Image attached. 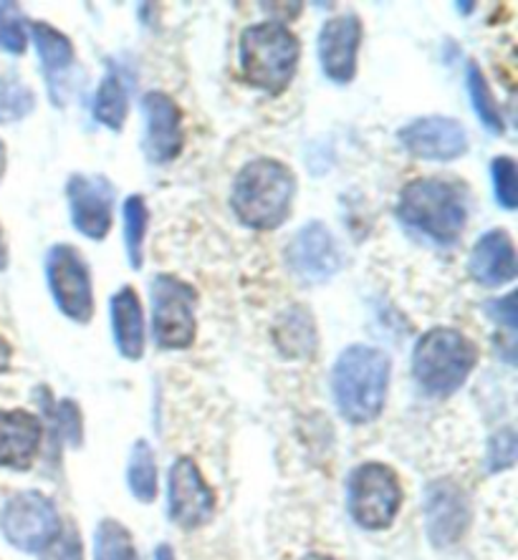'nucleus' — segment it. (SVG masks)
I'll return each mask as SVG.
<instances>
[{"label": "nucleus", "instance_id": "1", "mask_svg": "<svg viewBox=\"0 0 518 560\" xmlns=\"http://www.w3.org/2000/svg\"><path fill=\"white\" fill-rule=\"evenodd\" d=\"M296 189L299 183L289 164L274 156H256L238 170L230 208L241 225L268 233L291 218Z\"/></svg>", "mask_w": 518, "mask_h": 560}, {"label": "nucleus", "instance_id": "2", "mask_svg": "<svg viewBox=\"0 0 518 560\" xmlns=\"http://www.w3.org/2000/svg\"><path fill=\"white\" fill-rule=\"evenodd\" d=\"M394 215L413 233L450 248L468 225V192L456 179L417 177L402 187Z\"/></svg>", "mask_w": 518, "mask_h": 560}, {"label": "nucleus", "instance_id": "3", "mask_svg": "<svg viewBox=\"0 0 518 560\" xmlns=\"http://www.w3.org/2000/svg\"><path fill=\"white\" fill-rule=\"evenodd\" d=\"M392 361L377 346L355 343L342 351L332 372V392L339 415L352 424H369L388 405Z\"/></svg>", "mask_w": 518, "mask_h": 560}, {"label": "nucleus", "instance_id": "4", "mask_svg": "<svg viewBox=\"0 0 518 560\" xmlns=\"http://www.w3.org/2000/svg\"><path fill=\"white\" fill-rule=\"evenodd\" d=\"M299 61L301 40L286 23H253L238 38V63L243 81L268 96H281L291 86Z\"/></svg>", "mask_w": 518, "mask_h": 560}, {"label": "nucleus", "instance_id": "5", "mask_svg": "<svg viewBox=\"0 0 518 560\" xmlns=\"http://www.w3.org/2000/svg\"><path fill=\"white\" fill-rule=\"evenodd\" d=\"M479 346L463 331L435 326L425 331L413 351V376L430 397L448 399L463 389L468 376L479 366Z\"/></svg>", "mask_w": 518, "mask_h": 560}, {"label": "nucleus", "instance_id": "6", "mask_svg": "<svg viewBox=\"0 0 518 560\" xmlns=\"http://www.w3.org/2000/svg\"><path fill=\"white\" fill-rule=\"evenodd\" d=\"M347 508L352 521L365 530H388L402 508L398 472L384 463H365L352 469L347 482Z\"/></svg>", "mask_w": 518, "mask_h": 560}, {"label": "nucleus", "instance_id": "7", "mask_svg": "<svg viewBox=\"0 0 518 560\" xmlns=\"http://www.w3.org/2000/svg\"><path fill=\"white\" fill-rule=\"evenodd\" d=\"M152 336L160 349H191L197 336V291L185 278L160 273L152 285Z\"/></svg>", "mask_w": 518, "mask_h": 560}, {"label": "nucleus", "instance_id": "8", "mask_svg": "<svg viewBox=\"0 0 518 560\" xmlns=\"http://www.w3.org/2000/svg\"><path fill=\"white\" fill-rule=\"evenodd\" d=\"M46 283L56 306L73 324L87 326L94 318V278L79 248L59 243L46 253Z\"/></svg>", "mask_w": 518, "mask_h": 560}, {"label": "nucleus", "instance_id": "9", "mask_svg": "<svg viewBox=\"0 0 518 560\" xmlns=\"http://www.w3.org/2000/svg\"><path fill=\"white\" fill-rule=\"evenodd\" d=\"M59 528V510L51 498L38 490L15 492L0 508V533L23 553H41Z\"/></svg>", "mask_w": 518, "mask_h": 560}, {"label": "nucleus", "instance_id": "10", "mask_svg": "<svg viewBox=\"0 0 518 560\" xmlns=\"http://www.w3.org/2000/svg\"><path fill=\"white\" fill-rule=\"evenodd\" d=\"M114 200L117 189L104 175H84L73 172L66 183V202H69L71 225L89 241L102 243L114 225Z\"/></svg>", "mask_w": 518, "mask_h": 560}, {"label": "nucleus", "instance_id": "11", "mask_svg": "<svg viewBox=\"0 0 518 560\" xmlns=\"http://www.w3.org/2000/svg\"><path fill=\"white\" fill-rule=\"evenodd\" d=\"M168 508L172 523L183 530H197L216 515V490L205 482L193 457H177L168 477Z\"/></svg>", "mask_w": 518, "mask_h": 560}, {"label": "nucleus", "instance_id": "12", "mask_svg": "<svg viewBox=\"0 0 518 560\" xmlns=\"http://www.w3.org/2000/svg\"><path fill=\"white\" fill-rule=\"evenodd\" d=\"M425 530L433 546L450 548L471 528L473 505L468 492L453 480H435L425 488Z\"/></svg>", "mask_w": 518, "mask_h": 560}, {"label": "nucleus", "instance_id": "13", "mask_svg": "<svg viewBox=\"0 0 518 560\" xmlns=\"http://www.w3.org/2000/svg\"><path fill=\"white\" fill-rule=\"evenodd\" d=\"M142 152L150 164L175 162L185 150V117L180 104L164 92L142 96Z\"/></svg>", "mask_w": 518, "mask_h": 560}, {"label": "nucleus", "instance_id": "14", "mask_svg": "<svg viewBox=\"0 0 518 560\" xmlns=\"http://www.w3.org/2000/svg\"><path fill=\"white\" fill-rule=\"evenodd\" d=\"M361 38H365V23L357 13L334 15L319 31V66L332 84L344 86L357 77Z\"/></svg>", "mask_w": 518, "mask_h": 560}, {"label": "nucleus", "instance_id": "15", "mask_svg": "<svg viewBox=\"0 0 518 560\" xmlns=\"http://www.w3.org/2000/svg\"><path fill=\"white\" fill-rule=\"evenodd\" d=\"M398 139L410 154L427 162H453L468 152L465 127L458 119L442 117V114L407 121L398 131Z\"/></svg>", "mask_w": 518, "mask_h": 560}, {"label": "nucleus", "instance_id": "16", "mask_svg": "<svg viewBox=\"0 0 518 560\" xmlns=\"http://www.w3.org/2000/svg\"><path fill=\"white\" fill-rule=\"evenodd\" d=\"M286 262L303 283H326L339 270V245L324 222L311 220L286 245Z\"/></svg>", "mask_w": 518, "mask_h": 560}, {"label": "nucleus", "instance_id": "17", "mask_svg": "<svg viewBox=\"0 0 518 560\" xmlns=\"http://www.w3.org/2000/svg\"><path fill=\"white\" fill-rule=\"evenodd\" d=\"M44 424L26 409H0V467L26 472L38 457Z\"/></svg>", "mask_w": 518, "mask_h": 560}, {"label": "nucleus", "instance_id": "18", "mask_svg": "<svg viewBox=\"0 0 518 560\" xmlns=\"http://www.w3.org/2000/svg\"><path fill=\"white\" fill-rule=\"evenodd\" d=\"M468 273L483 288H504L516 280V245L504 228H493L479 237L468 258Z\"/></svg>", "mask_w": 518, "mask_h": 560}, {"label": "nucleus", "instance_id": "19", "mask_svg": "<svg viewBox=\"0 0 518 560\" xmlns=\"http://www.w3.org/2000/svg\"><path fill=\"white\" fill-rule=\"evenodd\" d=\"M110 318L112 336L117 351L127 361H139L145 357V311L137 291L131 285H122L110 299Z\"/></svg>", "mask_w": 518, "mask_h": 560}, {"label": "nucleus", "instance_id": "20", "mask_svg": "<svg viewBox=\"0 0 518 560\" xmlns=\"http://www.w3.org/2000/svg\"><path fill=\"white\" fill-rule=\"evenodd\" d=\"M274 343L284 359H311L319 349V328L309 308L291 306L274 326Z\"/></svg>", "mask_w": 518, "mask_h": 560}, {"label": "nucleus", "instance_id": "21", "mask_svg": "<svg viewBox=\"0 0 518 560\" xmlns=\"http://www.w3.org/2000/svg\"><path fill=\"white\" fill-rule=\"evenodd\" d=\"M92 114L99 125L114 131V135H119L125 129L129 119V94L119 73L110 71L99 81L92 102Z\"/></svg>", "mask_w": 518, "mask_h": 560}, {"label": "nucleus", "instance_id": "22", "mask_svg": "<svg viewBox=\"0 0 518 560\" xmlns=\"http://www.w3.org/2000/svg\"><path fill=\"white\" fill-rule=\"evenodd\" d=\"M28 36L36 44L41 66H44L48 77H56V73L66 71L73 63V54H77L73 51V40L59 28H54L51 23L28 21Z\"/></svg>", "mask_w": 518, "mask_h": 560}, {"label": "nucleus", "instance_id": "23", "mask_svg": "<svg viewBox=\"0 0 518 560\" xmlns=\"http://www.w3.org/2000/svg\"><path fill=\"white\" fill-rule=\"evenodd\" d=\"M127 485L135 500L145 502V505L158 498V459H154V450L147 440H137L135 447H131Z\"/></svg>", "mask_w": 518, "mask_h": 560}, {"label": "nucleus", "instance_id": "24", "mask_svg": "<svg viewBox=\"0 0 518 560\" xmlns=\"http://www.w3.org/2000/svg\"><path fill=\"white\" fill-rule=\"evenodd\" d=\"M125 215V248L129 268L142 270L145 266V241H147V228H150V208L142 195H129L122 208Z\"/></svg>", "mask_w": 518, "mask_h": 560}, {"label": "nucleus", "instance_id": "25", "mask_svg": "<svg viewBox=\"0 0 518 560\" xmlns=\"http://www.w3.org/2000/svg\"><path fill=\"white\" fill-rule=\"evenodd\" d=\"M468 94H471V104L475 114H479V119L483 121V127L498 137L506 135L504 112H500L498 98L493 96L486 73L481 71L479 63H468Z\"/></svg>", "mask_w": 518, "mask_h": 560}, {"label": "nucleus", "instance_id": "26", "mask_svg": "<svg viewBox=\"0 0 518 560\" xmlns=\"http://www.w3.org/2000/svg\"><path fill=\"white\" fill-rule=\"evenodd\" d=\"M94 560H137L131 533L119 521L104 517L94 533Z\"/></svg>", "mask_w": 518, "mask_h": 560}, {"label": "nucleus", "instance_id": "27", "mask_svg": "<svg viewBox=\"0 0 518 560\" xmlns=\"http://www.w3.org/2000/svg\"><path fill=\"white\" fill-rule=\"evenodd\" d=\"M36 109V94L21 79L0 77V125H15Z\"/></svg>", "mask_w": 518, "mask_h": 560}, {"label": "nucleus", "instance_id": "28", "mask_svg": "<svg viewBox=\"0 0 518 560\" xmlns=\"http://www.w3.org/2000/svg\"><path fill=\"white\" fill-rule=\"evenodd\" d=\"M28 48V23L19 3H0V51L23 56Z\"/></svg>", "mask_w": 518, "mask_h": 560}, {"label": "nucleus", "instance_id": "29", "mask_svg": "<svg viewBox=\"0 0 518 560\" xmlns=\"http://www.w3.org/2000/svg\"><path fill=\"white\" fill-rule=\"evenodd\" d=\"M491 179L493 192H496V202L504 210L518 208V167L516 160L508 154H500L491 162Z\"/></svg>", "mask_w": 518, "mask_h": 560}, {"label": "nucleus", "instance_id": "30", "mask_svg": "<svg viewBox=\"0 0 518 560\" xmlns=\"http://www.w3.org/2000/svg\"><path fill=\"white\" fill-rule=\"evenodd\" d=\"M41 560H84V542L73 523H64L54 540L41 550Z\"/></svg>", "mask_w": 518, "mask_h": 560}, {"label": "nucleus", "instance_id": "31", "mask_svg": "<svg viewBox=\"0 0 518 560\" xmlns=\"http://www.w3.org/2000/svg\"><path fill=\"white\" fill-rule=\"evenodd\" d=\"M488 469L500 472V469L511 467L516 463V436L514 430H500L491 436L488 442Z\"/></svg>", "mask_w": 518, "mask_h": 560}, {"label": "nucleus", "instance_id": "32", "mask_svg": "<svg viewBox=\"0 0 518 560\" xmlns=\"http://www.w3.org/2000/svg\"><path fill=\"white\" fill-rule=\"evenodd\" d=\"M56 424H59V430L66 436V442L73 444V447H81L84 422H81V409L77 401H71V399L59 401V409H56Z\"/></svg>", "mask_w": 518, "mask_h": 560}, {"label": "nucleus", "instance_id": "33", "mask_svg": "<svg viewBox=\"0 0 518 560\" xmlns=\"http://www.w3.org/2000/svg\"><path fill=\"white\" fill-rule=\"evenodd\" d=\"M488 318L498 320L500 326H506L508 331H516V293H508L504 299H493L486 303Z\"/></svg>", "mask_w": 518, "mask_h": 560}, {"label": "nucleus", "instance_id": "34", "mask_svg": "<svg viewBox=\"0 0 518 560\" xmlns=\"http://www.w3.org/2000/svg\"><path fill=\"white\" fill-rule=\"evenodd\" d=\"M11 361H13V346L0 336V374H5L8 369H11Z\"/></svg>", "mask_w": 518, "mask_h": 560}, {"label": "nucleus", "instance_id": "35", "mask_svg": "<svg viewBox=\"0 0 518 560\" xmlns=\"http://www.w3.org/2000/svg\"><path fill=\"white\" fill-rule=\"evenodd\" d=\"M8 268V241H5V230L0 225V270Z\"/></svg>", "mask_w": 518, "mask_h": 560}, {"label": "nucleus", "instance_id": "36", "mask_svg": "<svg viewBox=\"0 0 518 560\" xmlns=\"http://www.w3.org/2000/svg\"><path fill=\"white\" fill-rule=\"evenodd\" d=\"M5 172H8V147L3 139H0V183L5 179Z\"/></svg>", "mask_w": 518, "mask_h": 560}, {"label": "nucleus", "instance_id": "37", "mask_svg": "<svg viewBox=\"0 0 518 560\" xmlns=\"http://www.w3.org/2000/svg\"><path fill=\"white\" fill-rule=\"evenodd\" d=\"M154 560H175V550H172L168 542H162V546L154 550Z\"/></svg>", "mask_w": 518, "mask_h": 560}, {"label": "nucleus", "instance_id": "38", "mask_svg": "<svg viewBox=\"0 0 518 560\" xmlns=\"http://www.w3.org/2000/svg\"><path fill=\"white\" fill-rule=\"evenodd\" d=\"M456 8H458V11H473V3H456Z\"/></svg>", "mask_w": 518, "mask_h": 560}, {"label": "nucleus", "instance_id": "39", "mask_svg": "<svg viewBox=\"0 0 518 560\" xmlns=\"http://www.w3.org/2000/svg\"><path fill=\"white\" fill-rule=\"evenodd\" d=\"M303 560H332V558H326V556H307Z\"/></svg>", "mask_w": 518, "mask_h": 560}]
</instances>
